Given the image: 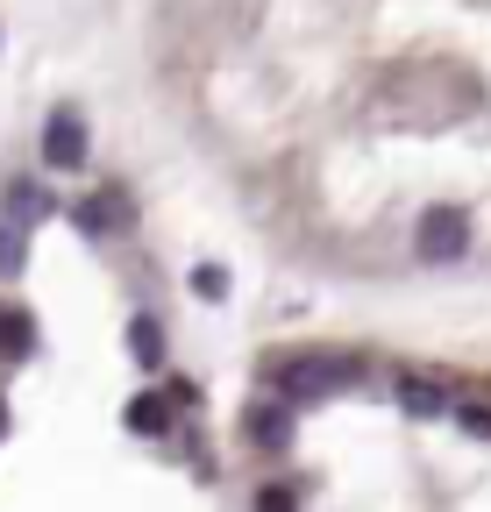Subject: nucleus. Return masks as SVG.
Returning <instances> with one entry per match:
<instances>
[{"instance_id":"nucleus-1","label":"nucleus","mask_w":491,"mask_h":512,"mask_svg":"<svg viewBox=\"0 0 491 512\" xmlns=\"http://www.w3.org/2000/svg\"><path fill=\"white\" fill-rule=\"evenodd\" d=\"M349 377H356V363H349V356L285 349V356H271V363H264V392H271V399H285V406H306V399H328V392H342Z\"/></svg>"},{"instance_id":"nucleus-2","label":"nucleus","mask_w":491,"mask_h":512,"mask_svg":"<svg viewBox=\"0 0 491 512\" xmlns=\"http://www.w3.org/2000/svg\"><path fill=\"white\" fill-rule=\"evenodd\" d=\"M413 256H420V264L427 271H449V264H463V256H470V214L463 207H427L420 221H413Z\"/></svg>"},{"instance_id":"nucleus-3","label":"nucleus","mask_w":491,"mask_h":512,"mask_svg":"<svg viewBox=\"0 0 491 512\" xmlns=\"http://www.w3.org/2000/svg\"><path fill=\"white\" fill-rule=\"evenodd\" d=\"M86 150H93L86 114H79L72 100L50 107V114H43V164H50V171H86Z\"/></svg>"},{"instance_id":"nucleus-4","label":"nucleus","mask_w":491,"mask_h":512,"mask_svg":"<svg viewBox=\"0 0 491 512\" xmlns=\"http://www.w3.org/2000/svg\"><path fill=\"white\" fill-rule=\"evenodd\" d=\"M65 221H72L86 242H107V235L129 228L136 214H129V192H121V185H100V192H86V200H72V207H65Z\"/></svg>"},{"instance_id":"nucleus-5","label":"nucleus","mask_w":491,"mask_h":512,"mask_svg":"<svg viewBox=\"0 0 491 512\" xmlns=\"http://www.w3.org/2000/svg\"><path fill=\"white\" fill-rule=\"evenodd\" d=\"M292 427H299V406H285V399H271V392L242 406V441H250V448H264V456L292 448Z\"/></svg>"},{"instance_id":"nucleus-6","label":"nucleus","mask_w":491,"mask_h":512,"mask_svg":"<svg viewBox=\"0 0 491 512\" xmlns=\"http://www.w3.org/2000/svg\"><path fill=\"white\" fill-rule=\"evenodd\" d=\"M29 356H36V313L0 306V363H29Z\"/></svg>"},{"instance_id":"nucleus-7","label":"nucleus","mask_w":491,"mask_h":512,"mask_svg":"<svg viewBox=\"0 0 491 512\" xmlns=\"http://www.w3.org/2000/svg\"><path fill=\"white\" fill-rule=\"evenodd\" d=\"M0 207H8V228H36L50 214V192L36 178H8V192H0Z\"/></svg>"},{"instance_id":"nucleus-8","label":"nucleus","mask_w":491,"mask_h":512,"mask_svg":"<svg viewBox=\"0 0 491 512\" xmlns=\"http://www.w3.org/2000/svg\"><path fill=\"white\" fill-rule=\"evenodd\" d=\"M121 420H129V434H171V392H143L121 406Z\"/></svg>"},{"instance_id":"nucleus-9","label":"nucleus","mask_w":491,"mask_h":512,"mask_svg":"<svg viewBox=\"0 0 491 512\" xmlns=\"http://www.w3.org/2000/svg\"><path fill=\"white\" fill-rule=\"evenodd\" d=\"M399 406L413 420H435V413H449V392H442L435 377H399Z\"/></svg>"},{"instance_id":"nucleus-10","label":"nucleus","mask_w":491,"mask_h":512,"mask_svg":"<svg viewBox=\"0 0 491 512\" xmlns=\"http://www.w3.org/2000/svg\"><path fill=\"white\" fill-rule=\"evenodd\" d=\"M129 356H136L143 370H164V320H157V313H136V320H129Z\"/></svg>"},{"instance_id":"nucleus-11","label":"nucleus","mask_w":491,"mask_h":512,"mask_svg":"<svg viewBox=\"0 0 491 512\" xmlns=\"http://www.w3.org/2000/svg\"><path fill=\"white\" fill-rule=\"evenodd\" d=\"M22 271H29V235L0 221V285H8V278H22Z\"/></svg>"},{"instance_id":"nucleus-12","label":"nucleus","mask_w":491,"mask_h":512,"mask_svg":"<svg viewBox=\"0 0 491 512\" xmlns=\"http://www.w3.org/2000/svg\"><path fill=\"white\" fill-rule=\"evenodd\" d=\"M186 292L207 299V306H221V299H228V271H221V264H200V271L186 278Z\"/></svg>"},{"instance_id":"nucleus-13","label":"nucleus","mask_w":491,"mask_h":512,"mask_svg":"<svg viewBox=\"0 0 491 512\" xmlns=\"http://www.w3.org/2000/svg\"><path fill=\"white\" fill-rule=\"evenodd\" d=\"M456 427H463L470 441H491V406H484V399H463V406H456Z\"/></svg>"},{"instance_id":"nucleus-14","label":"nucleus","mask_w":491,"mask_h":512,"mask_svg":"<svg viewBox=\"0 0 491 512\" xmlns=\"http://www.w3.org/2000/svg\"><path fill=\"white\" fill-rule=\"evenodd\" d=\"M250 512H299V491H292V484H257Z\"/></svg>"},{"instance_id":"nucleus-15","label":"nucleus","mask_w":491,"mask_h":512,"mask_svg":"<svg viewBox=\"0 0 491 512\" xmlns=\"http://www.w3.org/2000/svg\"><path fill=\"white\" fill-rule=\"evenodd\" d=\"M0 441H8V399H0Z\"/></svg>"}]
</instances>
